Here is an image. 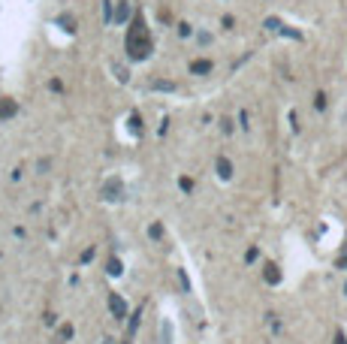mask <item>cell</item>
<instances>
[{
  "label": "cell",
  "instance_id": "cell-18",
  "mask_svg": "<svg viewBox=\"0 0 347 344\" xmlns=\"http://www.w3.org/2000/svg\"><path fill=\"white\" fill-rule=\"evenodd\" d=\"M103 344H118V341H115V338H106V341H103Z\"/></svg>",
  "mask_w": 347,
  "mask_h": 344
},
{
  "label": "cell",
  "instance_id": "cell-19",
  "mask_svg": "<svg viewBox=\"0 0 347 344\" xmlns=\"http://www.w3.org/2000/svg\"><path fill=\"white\" fill-rule=\"evenodd\" d=\"M344 293H347V284H344Z\"/></svg>",
  "mask_w": 347,
  "mask_h": 344
},
{
  "label": "cell",
  "instance_id": "cell-9",
  "mask_svg": "<svg viewBox=\"0 0 347 344\" xmlns=\"http://www.w3.org/2000/svg\"><path fill=\"white\" fill-rule=\"evenodd\" d=\"M69 338H73V326H61V329H58V341H69Z\"/></svg>",
  "mask_w": 347,
  "mask_h": 344
},
{
  "label": "cell",
  "instance_id": "cell-11",
  "mask_svg": "<svg viewBox=\"0 0 347 344\" xmlns=\"http://www.w3.org/2000/svg\"><path fill=\"white\" fill-rule=\"evenodd\" d=\"M314 106L320 109V112L326 109V94H323V91H317V97H314Z\"/></svg>",
  "mask_w": 347,
  "mask_h": 344
},
{
  "label": "cell",
  "instance_id": "cell-15",
  "mask_svg": "<svg viewBox=\"0 0 347 344\" xmlns=\"http://www.w3.org/2000/svg\"><path fill=\"white\" fill-rule=\"evenodd\" d=\"M335 263H338V269H347V251H344V253H341V257H338V260H335Z\"/></svg>",
  "mask_w": 347,
  "mask_h": 344
},
{
  "label": "cell",
  "instance_id": "cell-2",
  "mask_svg": "<svg viewBox=\"0 0 347 344\" xmlns=\"http://www.w3.org/2000/svg\"><path fill=\"white\" fill-rule=\"evenodd\" d=\"M15 112H19V103H15L12 97H3V100H0V121H9Z\"/></svg>",
  "mask_w": 347,
  "mask_h": 344
},
{
  "label": "cell",
  "instance_id": "cell-7",
  "mask_svg": "<svg viewBox=\"0 0 347 344\" xmlns=\"http://www.w3.org/2000/svg\"><path fill=\"white\" fill-rule=\"evenodd\" d=\"M58 22H61V24H64V30H69V33L76 30V18H73V15H61Z\"/></svg>",
  "mask_w": 347,
  "mask_h": 344
},
{
  "label": "cell",
  "instance_id": "cell-17",
  "mask_svg": "<svg viewBox=\"0 0 347 344\" xmlns=\"http://www.w3.org/2000/svg\"><path fill=\"white\" fill-rule=\"evenodd\" d=\"M335 344H347V338H344V332H335Z\"/></svg>",
  "mask_w": 347,
  "mask_h": 344
},
{
  "label": "cell",
  "instance_id": "cell-8",
  "mask_svg": "<svg viewBox=\"0 0 347 344\" xmlns=\"http://www.w3.org/2000/svg\"><path fill=\"white\" fill-rule=\"evenodd\" d=\"M148 235H151L154 242H160V239H163V227H160V224H151V227H148Z\"/></svg>",
  "mask_w": 347,
  "mask_h": 344
},
{
  "label": "cell",
  "instance_id": "cell-12",
  "mask_svg": "<svg viewBox=\"0 0 347 344\" xmlns=\"http://www.w3.org/2000/svg\"><path fill=\"white\" fill-rule=\"evenodd\" d=\"M130 130H133V133H136V130H142V118H139V115L130 118Z\"/></svg>",
  "mask_w": 347,
  "mask_h": 344
},
{
  "label": "cell",
  "instance_id": "cell-3",
  "mask_svg": "<svg viewBox=\"0 0 347 344\" xmlns=\"http://www.w3.org/2000/svg\"><path fill=\"white\" fill-rule=\"evenodd\" d=\"M109 311H112L118 320H124V317H127V305H124V299L112 293V296H109Z\"/></svg>",
  "mask_w": 347,
  "mask_h": 344
},
{
  "label": "cell",
  "instance_id": "cell-20",
  "mask_svg": "<svg viewBox=\"0 0 347 344\" xmlns=\"http://www.w3.org/2000/svg\"><path fill=\"white\" fill-rule=\"evenodd\" d=\"M124 344H130V341H124Z\"/></svg>",
  "mask_w": 347,
  "mask_h": 344
},
{
  "label": "cell",
  "instance_id": "cell-14",
  "mask_svg": "<svg viewBox=\"0 0 347 344\" xmlns=\"http://www.w3.org/2000/svg\"><path fill=\"white\" fill-rule=\"evenodd\" d=\"M88 260H94V248H88V251L82 253V263H88Z\"/></svg>",
  "mask_w": 347,
  "mask_h": 344
},
{
  "label": "cell",
  "instance_id": "cell-16",
  "mask_svg": "<svg viewBox=\"0 0 347 344\" xmlns=\"http://www.w3.org/2000/svg\"><path fill=\"white\" fill-rule=\"evenodd\" d=\"M178 184H181V190H190V187H194V181H190V178H181Z\"/></svg>",
  "mask_w": 347,
  "mask_h": 344
},
{
  "label": "cell",
  "instance_id": "cell-6",
  "mask_svg": "<svg viewBox=\"0 0 347 344\" xmlns=\"http://www.w3.org/2000/svg\"><path fill=\"white\" fill-rule=\"evenodd\" d=\"M217 175L220 178H233V163L227 157H217Z\"/></svg>",
  "mask_w": 347,
  "mask_h": 344
},
{
  "label": "cell",
  "instance_id": "cell-13",
  "mask_svg": "<svg viewBox=\"0 0 347 344\" xmlns=\"http://www.w3.org/2000/svg\"><path fill=\"white\" fill-rule=\"evenodd\" d=\"M109 275H121V263L118 260H109Z\"/></svg>",
  "mask_w": 347,
  "mask_h": 344
},
{
  "label": "cell",
  "instance_id": "cell-4",
  "mask_svg": "<svg viewBox=\"0 0 347 344\" xmlns=\"http://www.w3.org/2000/svg\"><path fill=\"white\" fill-rule=\"evenodd\" d=\"M263 278H266L269 284H278V281H281V272H278L275 263H266V266H263Z\"/></svg>",
  "mask_w": 347,
  "mask_h": 344
},
{
  "label": "cell",
  "instance_id": "cell-10",
  "mask_svg": "<svg viewBox=\"0 0 347 344\" xmlns=\"http://www.w3.org/2000/svg\"><path fill=\"white\" fill-rule=\"evenodd\" d=\"M127 15H130L127 3H121V6H118V12H115V22H127Z\"/></svg>",
  "mask_w": 347,
  "mask_h": 344
},
{
  "label": "cell",
  "instance_id": "cell-1",
  "mask_svg": "<svg viewBox=\"0 0 347 344\" xmlns=\"http://www.w3.org/2000/svg\"><path fill=\"white\" fill-rule=\"evenodd\" d=\"M151 48H154V43H151V33L145 27V18L136 15L130 22V30H127V54H130V61H145L151 54Z\"/></svg>",
  "mask_w": 347,
  "mask_h": 344
},
{
  "label": "cell",
  "instance_id": "cell-5",
  "mask_svg": "<svg viewBox=\"0 0 347 344\" xmlns=\"http://www.w3.org/2000/svg\"><path fill=\"white\" fill-rule=\"evenodd\" d=\"M190 72H194V76H205V72H212V61H194L190 64Z\"/></svg>",
  "mask_w": 347,
  "mask_h": 344
}]
</instances>
